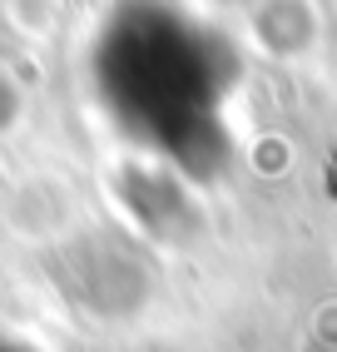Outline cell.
Returning <instances> with one entry per match:
<instances>
[{
    "label": "cell",
    "instance_id": "6da1fadb",
    "mask_svg": "<svg viewBox=\"0 0 337 352\" xmlns=\"http://www.w3.org/2000/svg\"><path fill=\"white\" fill-rule=\"evenodd\" d=\"M114 95L124 100L119 109L134 124H154L159 139H174L179 129L199 124L204 114L194 109L204 95L213 100V60L199 35L164 20V25H129L119 55L105 60Z\"/></svg>",
    "mask_w": 337,
    "mask_h": 352
}]
</instances>
